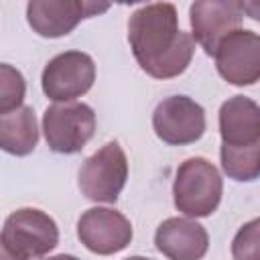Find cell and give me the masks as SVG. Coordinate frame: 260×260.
Segmentation results:
<instances>
[{"label":"cell","mask_w":260,"mask_h":260,"mask_svg":"<svg viewBox=\"0 0 260 260\" xmlns=\"http://www.w3.org/2000/svg\"><path fill=\"white\" fill-rule=\"evenodd\" d=\"M128 43L140 69L154 79L181 75L195 53V41L179 28L175 4L154 2L132 12Z\"/></svg>","instance_id":"obj_1"},{"label":"cell","mask_w":260,"mask_h":260,"mask_svg":"<svg viewBox=\"0 0 260 260\" xmlns=\"http://www.w3.org/2000/svg\"><path fill=\"white\" fill-rule=\"evenodd\" d=\"M221 195V175L207 158L191 156L179 165L173 181V199L181 213L187 217H207L219 207Z\"/></svg>","instance_id":"obj_2"},{"label":"cell","mask_w":260,"mask_h":260,"mask_svg":"<svg viewBox=\"0 0 260 260\" xmlns=\"http://www.w3.org/2000/svg\"><path fill=\"white\" fill-rule=\"evenodd\" d=\"M95 132V112L83 102L53 104L43 114V134L53 152L75 154Z\"/></svg>","instance_id":"obj_3"},{"label":"cell","mask_w":260,"mask_h":260,"mask_svg":"<svg viewBox=\"0 0 260 260\" xmlns=\"http://www.w3.org/2000/svg\"><path fill=\"white\" fill-rule=\"evenodd\" d=\"M128 179V160L122 146L112 140L87 156L79 169V191L98 203H116Z\"/></svg>","instance_id":"obj_4"},{"label":"cell","mask_w":260,"mask_h":260,"mask_svg":"<svg viewBox=\"0 0 260 260\" xmlns=\"http://www.w3.org/2000/svg\"><path fill=\"white\" fill-rule=\"evenodd\" d=\"M0 236L4 244L22 260L41 258L59 244V228L55 219L37 207L12 211L6 217Z\"/></svg>","instance_id":"obj_5"},{"label":"cell","mask_w":260,"mask_h":260,"mask_svg":"<svg viewBox=\"0 0 260 260\" xmlns=\"http://www.w3.org/2000/svg\"><path fill=\"white\" fill-rule=\"evenodd\" d=\"M95 81V63L83 51H65L55 55L43 69L41 85L55 104L73 102L85 95Z\"/></svg>","instance_id":"obj_6"},{"label":"cell","mask_w":260,"mask_h":260,"mask_svg":"<svg viewBox=\"0 0 260 260\" xmlns=\"http://www.w3.org/2000/svg\"><path fill=\"white\" fill-rule=\"evenodd\" d=\"M205 110L187 95H171L152 112L154 134L173 146L197 142L205 132Z\"/></svg>","instance_id":"obj_7"},{"label":"cell","mask_w":260,"mask_h":260,"mask_svg":"<svg viewBox=\"0 0 260 260\" xmlns=\"http://www.w3.org/2000/svg\"><path fill=\"white\" fill-rule=\"evenodd\" d=\"M217 73L232 85H254L260 79V37L238 28L228 35L213 53Z\"/></svg>","instance_id":"obj_8"},{"label":"cell","mask_w":260,"mask_h":260,"mask_svg":"<svg viewBox=\"0 0 260 260\" xmlns=\"http://www.w3.org/2000/svg\"><path fill=\"white\" fill-rule=\"evenodd\" d=\"M244 4L234 0H199L189 8L191 39L213 57L217 45L242 26Z\"/></svg>","instance_id":"obj_9"},{"label":"cell","mask_w":260,"mask_h":260,"mask_svg":"<svg viewBox=\"0 0 260 260\" xmlns=\"http://www.w3.org/2000/svg\"><path fill=\"white\" fill-rule=\"evenodd\" d=\"M77 238L89 252L110 256L132 242V223L116 209L91 207L77 219Z\"/></svg>","instance_id":"obj_10"},{"label":"cell","mask_w":260,"mask_h":260,"mask_svg":"<svg viewBox=\"0 0 260 260\" xmlns=\"http://www.w3.org/2000/svg\"><path fill=\"white\" fill-rule=\"evenodd\" d=\"M110 4L81 0H30L26 4V20L30 28L45 39L69 35L83 18L106 12Z\"/></svg>","instance_id":"obj_11"},{"label":"cell","mask_w":260,"mask_h":260,"mask_svg":"<svg viewBox=\"0 0 260 260\" xmlns=\"http://www.w3.org/2000/svg\"><path fill=\"white\" fill-rule=\"evenodd\" d=\"M154 246L169 260H201L207 254L209 236L191 217H169L156 228Z\"/></svg>","instance_id":"obj_12"},{"label":"cell","mask_w":260,"mask_h":260,"mask_svg":"<svg viewBox=\"0 0 260 260\" xmlns=\"http://www.w3.org/2000/svg\"><path fill=\"white\" fill-rule=\"evenodd\" d=\"M219 136L225 146L260 144V108L246 95H234L219 108Z\"/></svg>","instance_id":"obj_13"},{"label":"cell","mask_w":260,"mask_h":260,"mask_svg":"<svg viewBox=\"0 0 260 260\" xmlns=\"http://www.w3.org/2000/svg\"><path fill=\"white\" fill-rule=\"evenodd\" d=\"M39 124L30 106H20L8 114H0V150L26 156L37 148Z\"/></svg>","instance_id":"obj_14"},{"label":"cell","mask_w":260,"mask_h":260,"mask_svg":"<svg viewBox=\"0 0 260 260\" xmlns=\"http://www.w3.org/2000/svg\"><path fill=\"white\" fill-rule=\"evenodd\" d=\"M221 169L234 181H254L260 175V144L225 146L219 148Z\"/></svg>","instance_id":"obj_15"},{"label":"cell","mask_w":260,"mask_h":260,"mask_svg":"<svg viewBox=\"0 0 260 260\" xmlns=\"http://www.w3.org/2000/svg\"><path fill=\"white\" fill-rule=\"evenodd\" d=\"M26 93L24 75L8 63H0V114H8L22 106Z\"/></svg>","instance_id":"obj_16"},{"label":"cell","mask_w":260,"mask_h":260,"mask_svg":"<svg viewBox=\"0 0 260 260\" xmlns=\"http://www.w3.org/2000/svg\"><path fill=\"white\" fill-rule=\"evenodd\" d=\"M260 221L252 219L242 225L232 242L234 260H260Z\"/></svg>","instance_id":"obj_17"},{"label":"cell","mask_w":260,"mask_h":260,"mask_svg":"<svg viewBox=\"0 0 260 260\" xmlns=\"http://www.w3.org/2000/svg\"><path fill=\"white\" fill-rule=\"evenodd\" d=\"M0 260H22L20 256H16L6 244H4V240H2V236H0Z\"/></svg>","instance_id":"obj_18"},{"label":"cell","mask_w":260,"mask_h":260,"mask_svg":"<svg viewBox=\"0 0 260 260\" xmlns=\"http://www.w3.org/2000/svg\"><path fill=\"white\" fill-rule=\"evenodd\" d=\"M43 260H79L71 254H57V256H49V258H43Z\"/></svg>","instance_id":"obj_19"},{"label":"cell","mask_w":260,"mask_h":260,"mask_svg":"<svg viewBox=\"0 0 260 260\" xmlns=\"http://www.w3.org/2000/svg\"><path fill=\"white\" fill-rule=\"evenodd\" d=\"M126 260H152V258H146V256H130Z\"/></svg>","instance_id":"obj_20"}]
</instances>
